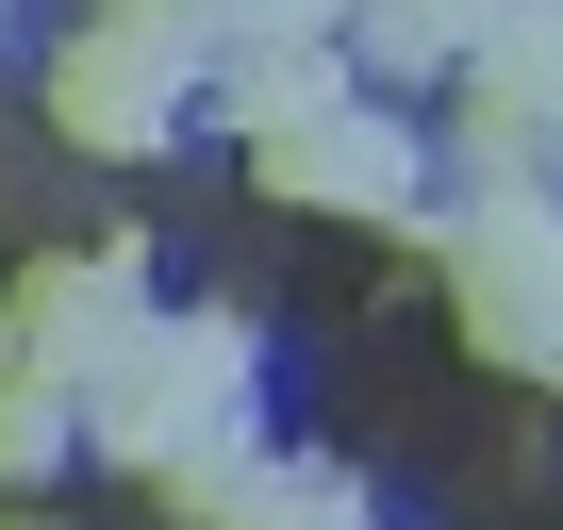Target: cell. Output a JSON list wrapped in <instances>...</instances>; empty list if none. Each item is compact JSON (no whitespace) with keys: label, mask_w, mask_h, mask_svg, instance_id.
<instances>
[{"label":"cell","mask_w":563,"mask_h":530,"mask_svg":"<svg viewBox=\"0 0 563 530\" xmlns=\"http://www.w3.org/2000/svg\"><path fill=\"white\" fill-rule=\"evenodd\" d=\"M18 530H34V514H18Z\"/></svg>","instance_id":"12"},{"label":"cell","mask_w":563,"mask_h":530,"mask_svg":"<svg viewBox=\"0 0 563 530\" xmlns=\"http://www.w3.org/2000/svg\"><path fill=\"white\" fill-rule=\"evenodd\" d=\"M232 530H382V514H365V481H349V464H316V448H265V481L232 497Z\"/></svg>","instance_id":"9"},{"label":"cell","mask_w":563,"mask_h":530,"mask_svg":"<svg viewBox=\"0 0 563 530\" xmlns=\"http://www.w3.org/2000/svg\"><path fill=\"white\" fill-rule=\"evenodd\" d=\"M0 18H18V0H0Z\"/></svg>","instance_id":"11"},{"label":"cell","mask_w":563,"mask_h":530,"mask_svg":"<svg viewBox=\"0 0 563 530\" xmlns=\"http://www.w3.org/2000/svg\"><path fill=\"white\" fill-rule=\"evenodd\" d=\"M84 448H117L133 481H166V464H199V448H265V415H249V332H232V316H150V332L117 349V382L84 398Z\"/></svg>","instance_id":"1"},{"label":"cell","mask_w":563,"mask_h":530,"mask_svg":"<svg viewBox=\"0 0 563 530\" xmlns=\"http://www.w3.org/2000/svg\"><path fill=\"white\" fill-rule=\"evenodd\" d=\"M216 67V34L199 18H150V0H100V18L51 51V117L84 133V150H150L166 117H183V84Z\"/></svg>","instance_id":"3"},{"label":"cell","mask_w":563,"mask_h":530,"mask_svg":"<svg viewBox=\"0 0 563 530\" xmlns=\"http://www.w3.org/2000/svg\"><path fill=\"white\" fill-rule=\"evenodd\" d=\"M249 183L299 199V216H398V232H431V216H415V133H398V117H349V100L249 133Z\"/></svg>","instance_id":"4"},{"label":"cell","mask_w":563,"mask_h":530,"mask_svg":"<svg viewBox=\"0 0 563 530\" xmlns=\"http://www.w3.org/2000/svg\"><path fill=\"white\" fill-rule=\"evenodd\" d=\"M514 18H530V0H365L349 34H365V67H398V84H431V67H481V51L514 34Z\"/></svg>","instance_id":"6"},{"label":"cell","mask_w":563,"mask_h":530,"mask_svg":"<svg viewBox=\"0 0 563 530\" xmlns=\"http://www.w3.org/2000/svg\"><path fill=\"white\" fill-rule=\"evenodd\" d=\"M431 265H448V316H464L481 365L563 382V216H547V199H464V216H431Z\"/></svg>","instance_id":"2"},{"label":"cell","mask_w":563,"mask_h":530,"mask_svg":"<svg viewBox=\"0 0 563 530\" xmlns=\"http://www.w3.org/2000/svg\"><path fill=\"white\" fill-rule=\"evenodd\" d=\"M150 332V299H133V265L117 249H84V265H18V316H0V365H51V382H117V349Z\"/></svg>","instance_id":"5"},{"label":"cell","mask_w":563,"mask_h":530,"mask_svg":"<svg viewBox=\"0 0 563 530\" xmlns=\"http://www.w3.org/2000/svg\"><path fill=\"white\" fill-rule=\"evenodd\" d=\"M150 18H199V34H216V0H150Z\"/></svg>","instance_id":"10"},{"label":"cell","mask_w":563,"mask_h":530,"mask_svg":"<svg viewBox=\"0 0 563 530\" xmlns=\"http://www.w3.org/2000/svg\"><path fill=\"white\" fill-rule=\"evenodd\" d=\"M216 100H232V133H282V117H332V100H349V51H332V34H282V51H232V67H216Z\"/></svg>","instance_id":"7"},{"label":"cell","mask_w":563,"mask_h":530,"mask_svg":"<svg viewBox=\"0 0 563 530\" xmlns=\"http://www.w3.org/2000/svg\"><path fill=\"white\" fill-rule=\"evenodd\" d=\"M67 448H84V382H51V365H0V497H34Z\"/></svg>","instance_id":"8"}]
</instances>
